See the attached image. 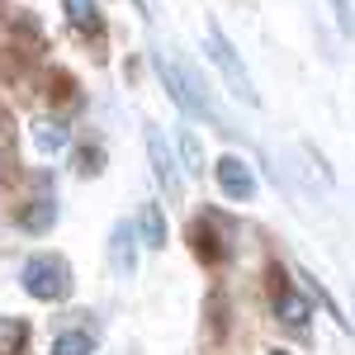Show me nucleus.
<instances>
[{"instance_id":"1a4fd4ad","label":"nucleus","mask_w":355,"mask_h":355,"mask_svg":"<svg viewBox=\"0 0 355 355\" xmlns=\"http://www.w3.org/2000/svg\"><path fill=\"white\" fill-rule=\"evenodd\" d=\"M137 237H142V246H152V251H166L171 227H166L162 204H142V209H137Z\"/></svg>"},{"instance_id":"4468645a","label":"nucleus","mask_w":355,"mask_h":355,"mask_svg":"<svg viewBox=\"0 0 355 355\" xmlns=\"http://www.w3.org/2000/svg\"><path fill=\"white\" fill-rule=\"evenodd\" d=\"M53 355H95V336L90 331H62L53 341Z\"/></svg>"},{"instance_id":"0eeeda50","label":"nucleus","mask_w":355,"mask_h":355,"mask_svg":"<svg viewBox=\"0 0 355 355\" xmlns=\"http://www.w3.org/2000/svg\"><path fill=\"white\" fill-rule=\"evenodd\" d=\"M15 223H19V232H33V237H43V232H53V223H57V199H48V194H38V199H28L24 209L15 214Z\"/></svg>"},{"instance_id":"dca6fc26","label":"nucleus","mask_w":355,"mask_h":355,"mask_svg":"<svg viewBox=\"0 0 355 355\" xmlns=\"http://www.w3.org/2000/svg\"><path fill=\"white\" fill-rule=\"evenodd\" d=\"M105 171V147H85L76 152V175H100Z\"/></svg>"},{"instance_id":"f257e3e1","label":"nucleus","mask_w":355,"mask_h":355,"mask_svg":"<svg viewBox=\"0 0 355 355\" xmlns=\"http://www.w3.org/2000/svg\"><path fill=\"white\" fill-rule=\"evenodd\" d=\"M19 284H24L28 299L38 303H67L71 289H76V275L62 256H28L24 270H19Z\"/></svg>"},{"instance_id":"9b49d317","label":"nucleus","mask_w":355,"mask_h":355,"mask_svg":"<svg viewBox=\"0 0 355 355\" xmlns=\"http://www.w3.org/2000/svg\"><path fill=\"white\" fill-rule=\"evenodd\" d=\"M62 10H67V19H71L76 33H85V38H100L105 33V15H100L95 0H62Z\"/></svg>"},{"instance_id":"f3484780","label":"nucleus","mask_w":355,"mask_h":355,"mask_svg":"<svg viewBox=\"0 0 355 355\" xmlns=\"http://www.w3.org/2000/svg\"><path fill=\"white\" fill-rule=\"evenodd\" d=\"M331 10H336V24L346 28V33H355V15H351V0H331Z\"/></svg>"},{"instance_id":"f8f14e48","label":"nucleus","mask_w":355,"mask_h":355,"mask_svg":"<svg viewBox=\"0 0 355 355\" xmlns=\"http://www.w3.org/2000/svg\"><path fill=\"white\" fill-rule=\"evenodd\" d=\"M67 142H71V128H67L62 119H38V123H33V147H38L43 157L62 152Z\"/></svg>"},{"instance_id":"6e6552de","label":"nucleus","mask_w":355,"mask_h":355,"mask_svg":"<svg viewBox=\"0 0 355 355\" xmlns=\"http://www.w3.org/2000/svg\"><path fill=\"white\" fill-rule=\"evenodd\" d=\"M275 318H279L284 327H303V322L313 318V303H308V294L279 284V289H275Z\"/></svg>"},{"instance_id":"7ed1b4c3","label":"nucleus","mask_w":355,"mask_h":355,"mask_svg":"<svg viewBox=\"0 0 355 355\" xmlns=\"http://www.w3.org/2000/svg\"><path fill=\"white\" fill-rule=\"evenodd\" d=\"M152 67H157V76L166 81V90H171V100L180 105L185 114H204V119H218V110H214V100H209V90H204V81L194 76L190 67H180V62H171L166 53L152 57Z\"/></svg>"},{"instance_id":"39448f33","label":"nucleus","mask_w":355,"mask_h":355,"mask_svg":"<svg viewBox=\"0 0 355 355\" xmlns=\"http://www.w3.org/2000/svg\"><path fill=\"white\" fill-rule=\"evenodd\" d=\"M214 180H218V190L227 194L232 204L256 199V171H251V162H246V157H237V152H227V157H218V162H214Z\"/></svg>"},{"instance_id":"2eb2a0df","label":"nucleus","mask_w":355,"mask_h":355,"mask_svg":"<svg viewBox=\"0 0 355 355\" xmlns=\"http://www.w3.org/2000/svg\"><path fill=\"white\" fill-rule=\"evenodd\" d=\"M24 346V322L19 318H0V355L19 351Z\"/></svg>"},{"instance_id":"423d86ee","label":"nucleus","mask_w":355,"mask_h":355,"mask_svg":"<svg viewBox=\"0 0 355 355\" xmlns=\"http://www.w3.org/2000/svg\"><path fill=\"white\" fill-rule=\"evenodd\" d=\"M110 266H114L119 279H128V275L137 270V227L114 223V232H110Z\"/></svg>"},{"instance_id":"20e7f679","label":"nucleus","mask_w":355,"mask_h":355,"mask_svg":"<svg viewBox=\"0 0 355 355\" xmlns=\"http://www.w3.org/2000/svg\"><path fill=\"white\" fill-rule=\"evenodd\" d=\"M147 162H152V175H157V185L166 190V199H180L185 190V175H180V157L166 147L162 128H147Z\"/></svg>"},{"instance_id":"f03ea898","label":"nucleus","mask_w":355,"mask_h":355,"mask_svg":"<svg viewBox=\"0 0 355 355\" xmlns=\"http://www.w3.org/2000/svg\"><path fill=\"white\" fill-rule=\"evenodd\" d=\"M204 48H209V62L223 71L227 90H232L242 105H261V95H256V85H251V76H246L242 57H237V48L227 43V33H223L218 19H209V24H204Z\"/></svg>"},{"instance_id":"9d476101","label":"nucleus","mask_w":355,"mask_h":355,"mask_svg":"<svg viewBox=\"0 0 355 355\" xmlns=\"http://www.w3.org/2000/svg\"><path fill=\"white\" fill-rule=\"evenodd\" d=\"M190 242H194V256H199L204 266H218L223 256H227V246H223V237L214 232V218H209V214L190 227Z\"/></svg>"},{"instance_id":"ddd939ff","label":"nucleus","mask_w":355,"mask_h":355,"mask_svg":"<svg viewBox=\"0 0 355 355\" xmlns=\"http://www.w3.org/2000/svg\"><path fill=\"white\" fill-rule=\"evenodd\" d=\"M204 166H209V157H204V142H199V133H194V128H185V133H180V171L204 175Z\"/></svg>"},{"instance_id":"a211bd4d","label":"nucleus","mask_w":355,"mask_h":355,"mask_svg":"<svg viewBox=\"0 0 355 355\" xmlns=\"http://www.w3.org/2000/svg\"><path fill=\"white\" fill-rule=\"evenodd\" d=\"M266 355H289V351H266Z\"/></svg>"}]
</instances>
